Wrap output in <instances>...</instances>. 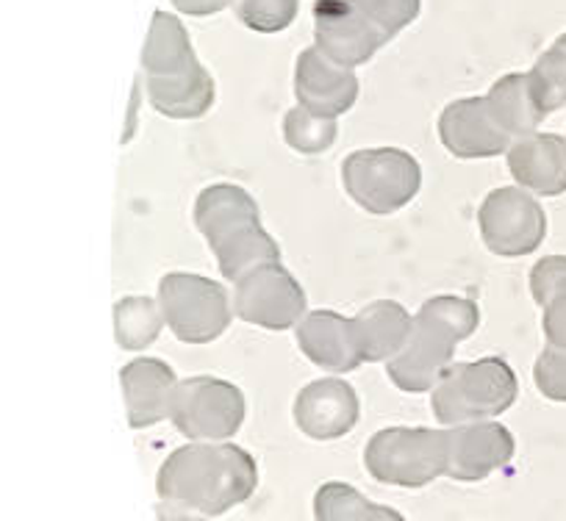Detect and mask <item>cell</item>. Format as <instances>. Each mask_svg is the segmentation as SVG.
<instances>
[{"label": "cell", "mask_w": 566, "mask_h": 521, "mask_svg": "<svg viewBox=\"0 0 566 521\" xmlns=\"http://www.w3.org/2000/svg\"><path fill=\"white\" fill-rule=\"evenodd\" d=\"M259 482L253 455L237 444L195 442L170 453L156 477L165 502L203 515H222L248 502Z\"/></svg>", "instance_id": "1"}, {"label": "cell", "mask_w": 566, "mask_h": 521, "mask_svg": "<svg viewBox=\"0 0 566 521\" xmlns=\"http://www.w3.org/2000/svg\"><path fill=\"white\" fill-rule=\"evenodd\" d=\"M150 106L170 119H198L214 103V78L198 62L187 29L176 14L156 12L142 51Z\"/></svg>", "instance_id": "2"}, {"label": "cell", "mask_w": 566, "mask_h": 521, "mask_svg": "<svg viewBox=\"0 0 566 521\" xmlns=\"http://www.w3.org/2000/svg\"><path fill=\"white\" fill-rule=\"evenodd\" d=\"M481 313L472 300L439 295L422 302L406 347L386 363L389 380L406 394L433 389L453 366V352L478 330Z\"/></svg>", "instance_id": "3"}, {"label": "cell", "mask_w": 566, "mask_h": 521, "mask_svg": "<svg viewBox=\"0 0 566 521\" xmlns=\"http://www.w3.org/2000/svg\"><path fill=\"white\" fill-rule=\"evenodd\" d=\"M195 225L209 242L222 278L237 284L266 260H281V247L261 225L255 200L233 183L203 189L195 203Z\"/></svg>", "instance_id": "4"}, {"label": "cell", "mask_w": 566, "mask_h": 521, "mask_svg": "<svg viewBox=\"0 0 566 521\" xmlns=\"http://www.w3.org/2000/svg\"><path fill=\"white\" fill-rule=\"evenodd\" d=\"M520 397L516 374L503 358L453 363L433 385L431 408L442 425L459 427L505 414Z\"/></svg>", "instance_id": "5"}, {"label": "cell", "mask_w": 566, "mask_h": 521, "mask_svg": "<svg viewBox=\"0 0 566 521\" xmlns=\"http://www.w3.org/2000/svg\"><path fill=\"white\" fill-rule=\"evenodd\" d=\"M364 466L378 482L397 488H424L448 475V430L431 427H386L369 438Z\"/></svg>", "instance_id": "6"}, {"label": "cell", "mask_w": 566, "mask_h": 521, "mask_svg": "<svg viewBox=\"0 0 566 521\" xmlns=\"http://www.w3.org/2000/svg\"><path fill=\"white\" fill-rule=\"evenodd\" d=\"M342 183L358 209L375 216H389L417 198L422 170L406 150L367 148L347 156L342 164Z\"/></svg>", "instance_id": "7"}, {"label": "cell", "mask_w": 566, "mask_h": 521, "mask_svg": "<svg viewBox=\"0 0 566 521\" xmlns=\"http://www.w3.org/2000/svg\"><path fill=\"white\" fill-rule=\"evenodd\" d=\"M159 306L167 328L184 344L220 339L233 317V300L217 280L192 273H170L159 280Z\"/></svg>", "instance_id": "8"}, {"label": "cell", "mask_w": 566, "mask_h": 521, "mask_svg": "<svg viewBox=\"0 0 566 521\" xmlns=\"http://www.w3.org/2000/svg\"><path fill=\"white\" fill-rule=\"evenodd\" d=\"M248 405L233 383L220 378H189L178 383L172 425L192 442H226L242 427Z\"/></svg>", "instance_id": "9"}, {"label": "cell", "mask_w": 566, "mask_h": 521, "mask_svg": "<svg viewBox=\"0 0 566 521\" xmlns=\"http://www.w3.org/2000/svg\"><path fill=\"white\" fill-rule=\"evenodd\" d=\"M233 311L264 330H290L306 313V291L281 260H266L233 284Z\"/></svg>", "instance_id": "10"}, {"label": "cell", "mask_w": 566, "mask_h": 521, "mask_svg": "<svg viewBox=\"0 0 566 521\" xmlns=\"http://www.w3.org/2000/svg\"><path fill=\"white\" fill-rule=\"evenodd\" d=\"M483 244L503 258L536 253L547 233V216L538 200L520 187H503L486 194L478 211Z\"/></svg>", "instance_id": "11"}, {"label": "cell", "mask_w": 566, "mask_h": 521, "mask_svg": "<svg viewBox=\"0 0 566 521\" xmlns=\"http://www.w3.org/2000/svg\"><path fill=\"white\" fill-rule=\"evenodd\" d=\"M384 36L375 31L361 14L356 0H317L314 3V47L342 64V67H361L380 47Z\"/></svg>", "instance_id": "12"}, {"label": "cell", "mask_w": 566, "mask_h": 521, "mask_svg": "<svg viewBox=\"0 0 566 521\" xmlns=\"http://www.w3.org/2000/svg\"><path fill=\"white\" fill-rule=\"evenodd\" d=\"M516 442L500 422H472L448 430V477L459 482H481L511 464Z\"/></svg>", "instance_id": "13"}, {"label": "cell", "mask_w": 566, "mask_h": 521, "mask_svg": "<svg viewBox=\"0 0 566 521\" xmlns=\"http://www.w3.org/2000/svg\"><path fill=\"white\" fill-rule=\"evenodd\" d=\"M439 139L455 159H492L509 153L514 139L505 134L483 97H461L444 106L439 117Z\"/></svg>", "instance_id": "14"}, {"label": "cell", "mask_w": 566, "mask_h": 521, "mask_svg": "<svg viewBox=\"0 0 566 521\" xmlns=\"http://www.w3.org/2000/svg\"><path fill=\"white\" fill-rule=\"evenodd\" d=\"M297 106L317 117L336 119L350 111L358 100V78L350 67L331 62L317 47H306L295 67Z\"/></svg>", "instance_id": "15"}, {"label": "cell", "mask_w": 566, "mask_h": 521, "mask_svg": "<svg viewBox=\"0 0 566 521\" xmlns=\"http://www.w3.org/2000/svg\"><path fill=\"white\" fill-rule=\"evenodd\" d=\"M361 405L350 383L323 378L308 383L295 400V422L314 442H334L356 427Z\"/></svg>", "instance_id": "16"}, {"label": "cell", "mask_w": 566, "mask_h": 521, "mask_svg": "<svg viewBox=\"0 0 566 521\" xmlns=\"http://www.w3.org/2000/svg\"><path fill=\"white\" fill-rule=\"evenodd\" d=\"M119 380H123L125 408L134 430L170 419L178 391V378L170 363L159 358H136L123 369Z\"/></svg>", "instance_id": "17"}, {"label": "cell", "mask_w": 566, "mask_h": 521, "mask_svg": "<svg viewBox=\"0 0 566 521\" xmlns=\"http://www.w3.org/2000/svg\"><path fill=\"white\" fill-rule=\"evenodd\" d=\"M509 170L516 187L538 198L566 192V139L555 134H531L509 148Z\"/></svg>", "instance_id": "18"}, {"label": "cell", "mask_w": 566, "mask_h": 521, "mask_svg": "<svg viewBox=\"0 0 566 521\" xmlns=\"http://www.w3.org/2000/svg\"><path fill=\"white\" fill-rule=\"evenodd\" d=\"M297 344L314 366L325 372H353L361 366L353 322L334 311H312L297 325Z\"/></svg>", "instance_id": "19"}, {"label": "cell", "mask_w": 566, "mask_h": 521, "mask_svg": "<svg viewBox=\"0 0 566 521\" xmlns=\"http://www.w3.org/2000/svg\"><path fill=\"white\" fill-rule=\"evenodd\" d=\"M358 355L364 363H389L406 347L413 317L395 300L369 302L350 319Z\"/></svg>", "instance_id": "20"}, {"label": "cell", "mask_w": 566, "mask_h": 521, "mask_svg": "<svg viewBox=\"0 0 566 521\" xmlns=\"http://www.w3.org/2000/svg\"><path fill=\"white\" fill-rule=\"evenodd\" d=\"M486 103L489 108H492L500 128H503L514 142L516 139L531 137V134H538V125L547 117V114L538 108L536 97H533L527 73L503 75L497 84H492Z\"/></svg>", "instance_id": "21"}, {"label": "cell", "mask_w": 566, "mask_h": 521, "mask_svg": "<svg viewBox=\"0 0 566 521\" xmlns=\"http://www.w3.org/2000/svg\"><path fill=\"white\" fill-rule=\"evenodd\" d=\"M531 295L542 306L549 347L566 350V255H547L531 269Z\"/></svg>", "instance_id": "22"}, {"label": "cell", "mask_w": 566, "mask_h": 521, "mask_svg": "<svg viewBox=\"0 0 566 521\" xmlns=\"http://www.w3.org/2000/svg\"><path fill=\"white\" fill-rule=\"evenodd\" d=\"M314 519L317 521H406L397 510L375 504L339 480L323 482L314 493Z\"/></svg>", "instance_id": "23"}, {"label": "cell", "mask_w": 566, "mask_h": 521, "mask_svg": "<svg viewBox=\"0 0 566 521\" xmlns=\"http://www.w3.org/2000/svg\"><path fill=\"white\" fill-rule=\"evenodd\" d=\"M165 313L150 297H123L114 306V336L123 350L136 352L154 344L161 333Z\"/></svg>", "instance_id": "24"}, {"label": "cell", "mask_w": 566, "mask_h": 521, "mask_svg": "<svg viewBox=\"0 0 566 521\" xmlns=\"http://www.w3.org/2000/svg\"><path fill=\"white\" fill-rule=\"evenodd\" d=\"M283 139L303 156H317L336 142V119L317 117L308 108L295 106L283 117Z\"/></svg>", "instance_id": "25"}, {"label": "cell", "mask_w": 566, "mask_h": 521, "mask_svg": "<svg viewBox=\"0 0 566 521\" xmlns=\"http://www.w3.org/2000/svg\"><path fill=\"white\" fill-rule=\"evenodd\" d=\"M233 14L255 34H277L295 23L301 0H231Z\"/></svg>", "instance_id": "26"}, {"label": "cell", "mask_w": 566, "mask_h": 521, "mask_svg": "<svg viewBox=\"0 0 566 521\" xmlns=\"http://www.w3.org/2000/svg\"><path fill=\"white\" fill-rule=\"evenodd\" d=\"M356 3L386 42L395 40L419 14V0H356Z\"/></svg>", "instance_id": "27"}, {"label": "cell", "mask_w": 566, "mask_h": 521, "mask_svg": "<svg viewBox=\"0 0 566 521\" xmlns=\"http://www.w3.org/2000/svg\"><path fill=\"white\" fill-rule=\"evenodd\" d=\"M533 380L536 389L553 403H566V350L558 347H544L542 355L533 366Z\"/></svg>", "instance_id": "28"}, {"label": "cell", "mask_w": 566, "mask_h": 521, "mask_svg": "<svg viewBox=\"0 0 566 521\" xmlns=\"http://www.w3.org/2000/svg\"><path fill=\"white\" fill-rule=\"evenodd\" d=\"M170 3L187 18H211L231 7V0H170Z\"/></svg>", "instance_id": "29"}, {"label": "cell", "mask_w": 566, "mask_h": 521, "mask_svg": "<svg viewBox=\"0 0 566 521\" xmlns=\"http://www.w3.org/2000/svg\"><path fill=\"white\" fill-rule=\"evenodd\" d=\"M156 515H159V521H209L203 513H195V510L172 502L156 504Z\"/></svg>", "instance_id": "30"}, {"label": "cell", "mask_w": 566, "mask_h": 521, "mask_svg": "<svg viewBox=\"0 0 566 521\" xmlns=\"http://www.w3.org/2000/svg\"><path fill=\"white\" fill-rule=\"evenodd\" d=\"M558 42H560V45L566 47V34H560V36H558Z\"/></svg>", "instance_id": "31"}]
</instances>
